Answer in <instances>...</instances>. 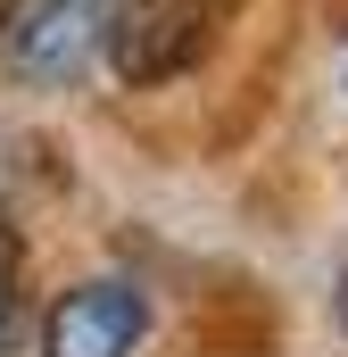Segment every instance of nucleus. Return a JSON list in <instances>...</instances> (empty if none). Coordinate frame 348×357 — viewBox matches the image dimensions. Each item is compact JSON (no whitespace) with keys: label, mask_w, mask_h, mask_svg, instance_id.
<instances>
[{"label":"nucleus","mask_w":348,"mask_h":357,"mask_svg":"<svg viewBox=\"0 0 348 357\" xmlns=\"http://www.w3.org/2000/svg\"><path fill=\"white\" fill-rule=\"evenodd\" d=\"M100 50V0H0V59L8 75L58 91Z\"/></svg>","instance_id":"f03ea898"},{"label":"nucleus","mask_w":348,"mask_h":357,"mask_svg":"<svg viewBox=\"0 0 348 357\" xmlns=\"http://www.w3.org/2000/svg\"><path fill=\"white\" fill-rule=\"evenodd\" d=\"M216 25L224 0H100V59L116 67V84L158 91L207 59Z\"/></svg>","instance_id":"f257e3e1"},{"label":"nucleus","mask_w":348,"mask_h":357,"mask_svg":"<svg viewBox=\"0 0 348 357\" xmlns=\"http://www.w3.org/2000/svg\"><path fill=\"white\" fill-rule=\"evenodd\" d=\"M150 341V299L125 274H91L50 299L42 316V357H141Z\"/></svg>","instance_id":"7ed1b4c3"},{"label":"nucleus","mask_w":348,"mask_h":357,"mask_svg":"<svg viewBox=\"0 0 348 357\" xmlns=\"http://www.w3.org/2000/svg\"><path fill=\"white\" fill-rule=\"evenodd\" d=\"M17 324H25V250H17V233L0 225V357L17 349Z\"/></svg>","instance_id":"20e7f679"},{"label":"nucleus","mask_w":348,"mask_h":357,"mask_svg":"<svg viewBox=\"0 0 348 357\" xmlns=\"http://www.w3.org/2000/svg\"><path fill=\"white\" fill-rule=\"evenodd\" d=\"M332 316H340V333H348V258H340V282H332Z\"/></svg>","instance_id":"39448f33"}]
</instances>
